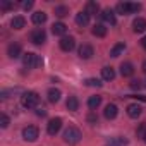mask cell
Listing matches in <instances>:
<instances>
[{
  "label": "cell",
  "instance_id": "cell-1",
  "mask_svg": "<svg viewBox=\"0 0 146 146\" xmlns=\"http://www.w3.org/2000/svg\"><path fill=\"white\" fill-rule=\"evenodd\" d=\"M81 137H83V134L78 127H67L64 131V141L67 144H78L81 141Z\"/></svg>",
  "mask_w": 146,
  "mask_h": 146
},
{
  "label": "cell",
  "instance_id": "cell-2",
  "mask_svg": "<svg viewBox=\"0 0 146 146\" xmlns=\"http://www.w3.org/2000/svg\"><path fill=\"white\" fill-rule=\"evenodd\" d=\"M23 64L28 67V69H36V67H41L43 65V60L40 55L33 53V52H28L23 55Z\"/></svg>",
  "mask_w": 146,
  "mask_h": 146
},
{
  "label": "cell",
  "instance_id": "cell-3",
  "mask_svg": "<svg viewBox=\"0 0 146 146\" xmlns=\"http://www.w3.org/2000/svg\"><path fill=\"white\" fill-rule=\"evenodd\" d=\"M21 103H23L24 108H36L38 103H40V96L35 91H28L21 96Z\"/></svg>",
  "mask_w": 146,
  "mask_h": 146
},
{
  "label": "cell",
  "instance_id": "cell-4",
  "mask_svg": "<svg viewBox=\"0 0 146 146\" xmlns=\"http://www.w3.org/2000/svg\"><path fill=\"white\" fill-rule=\"evenodd\" d=\"M141 11V4H134V2H119L117 4V12L125 16V14H134Z\"/></svg>",
  "mask_w": 146,
  "mask_h": 146
},
{
  "label": "cell",
  "instance_id": "cell-5",
  "mask_svg": "<svg viewBox=\"0 0 146 146\" xmlns=\"http://www.w3.org/2000/svg\"><path fill=\"white\" fill-rule=\"evenodd\" d=\"M29 40H31L35 45H41V43H45V40H46V33H45L41 28H36V29L31 31Z\"/></svg>",
  "mask_w": 146,
  "mask_h": 146
},
{
  "label": "cell",
  "instance_id": "cell-6",
  "mask_svg": "<svg viewBox=\"0 0 146 146\" xmlns=\"http://www.w3.org/2000/svg\"><path fill=\"white\" fill-rule=\"evenodd\" d=\"M38 136H40V131H38L36 125H28V127L23 129V137L26 141H36Z\"/></svg>",
  "mask_w": 146,
  "mask_h": 146
},
{
  "label": "cell",
  "instance_id": "cell-7",
  "mask_svg": "<svg viewBox=\"0 0 146 146\" xmlns=\"http://www.w3.org/2000/svg\"><path fill=\"white\" fill-rule=\"evenodd\" d=\"M58 45H60V48L64 52H72V50H74V46H76V40L72 38V36H64V38H60Z\"/></svg>",
  "mask_w": 146,
  "mask_h": 146
},
{
  "label": "cell",
  "instance_id": "cell-8",
  "mask_svg": "<svg viewBox=\"0 0 146 146\" xmlns=\"http://www.w3.org/2000/svg\"><path fill=\"white\" fill-rule=\"evenodd\" d=\"M60 127H62V119H60V117H55V119H52V120L48 122L46 132H48L50 136H55V134L60 131Z\"/></svg>",
  "mask_w": 146,
  "mask_h": 146
},
{
  "label": "cell",
  "instance_id": "cell-9",
  "mask_svg": "<svg viewBox=\"0 0 146 146\" xmlns=\"http://www.w3.org/2000/svg\"><path fill=\"white\" fill-rule=\"evenodd\" d=\"M21 52H23V48H21V45L19 43H11L9 46H7V55L11 57V58H17V57H21Z\"/></svg>",
  "mask_w": 146,
  "mask_h": 146
},
{
  "label": "cell",
  "instance_id": "cell-10",
  "mask_svg": "<svg viewBox=\"0 0 146 146\" xmlns=\"http://www.w3.org/2000/svg\"><path fill=\"white\" fill-rule=\"evenodd\" d=\"M102 19H103L105 23H108L110 26H113V24L117 23V17H115V12H113L112 9H105V11L102 12Z\"/></svg>",
  "mask_w": 146,
  "mask_h": 146
},
{
  "label": "cell",
  "instance_id": "cell-11",
  "mask_svg": "<svg viewBox=\"0 0 146 146\" xmlns=\"http://www.w3.org/2000/svg\"><path fill=\"white\" fill-rule=\"evenodd\" d=\"M117 113H119V108H117V105H113V103H108V105L105 107V112H103L105 119L112 120V119H115V117H117Z\"/></svg>",
  "mask_w": 146,
  "mask_h": 146
},
{
  "label": "cell",
  "instance_id": "cell-12",
  "mask_svg": "<svg viewBox=\"0 0 146 146\" xmlns=\"http://www.w3.org/2000/svg\"><path fill=\"white\" fill-rule=\"evenodd\" d=\"M76 24L81 26V28L88 26V24H90V14H88L86 11H81V12L76 16Z\"/></svg>",
  "mask_w": 146,
  "mask_h": 146
},
{
  "label": "cell",
  "instance_id": "cell-13",
  "mask_svg": "<svg viewBox=\"0 0 146 146\" xmlns=\"http://www.w3.org/2000/svg\"><path fill=\"white\" fill-rule=\"evenodd\" d=\"M132 29H134V33H144V31H146V19H144V17H137V19H134V23H132Z\"/></svg>",
  "mask_w": 146,
  "mask_h": 146
},
{
  "label": "cell",
  "instance_id": "cell-14",
  "mask_svg": "<svg viewBox=\"0 0 146 146\" xmlns=\"http://www.w3.org/2000/svg\"><path fill=\"white\" fill-rule=\"evenodd\" d=\"M120 74H122L124 78H131V76L134 74V65H132L131 62H124V64L120 65Z\"/></svg>",
  "mask_w": 146,
  "mask_h": 146
},
{
  "label": "cell",
  "instance_id": "cell-15",
  "mask_svg": "<svg viewBox=\"0 0 146 146\" xmlns=\"http://www.w3.org/2000/svg\"><path fill=\"white\" fill-rule=\"evenodd\" d=\"M26 26V19L23 16H14L12 21H11V28L12 29H23Z\"/></svg>",
  "mask_w": 146,
  "mask_h": 146
},
{
  "label": "cell",
  "instance_id": "cell-16",
  "mask_svg": "<svg viewBox=\"0 0 146 146\" xmlns=\"http://www.w3.org/2000/svg\"><path fill=\"white\" fill-rule=\"evenodd\" d=\"M52 33H53L55 36H62V38H64V35L67 33V26H65L64 23H55V24L52 26Z\"/></svg>",
  "mask_w": 146,
  "mask_h": 146
},
{
  "label": "cell",
  "instance_id": "cell-17",
  "mask_svg": "<svg viewBox=\"0 0 146 146\" xmlns=\"http://www.w3.org/2000/svg\"><path fill=\"white\" fill-rule=\"evenodd\" d=\"M93 53H95V50H93L91 45H81V48H79V57L81 58H91Z\"/></svg>",
  "mask_w": 146,
  "mask_h": 146
},
{
  "label": "cell",
  "instance_id": "cell-18",
  "mask_svg": "<svg viewBox=\"0 0 146 146\" xmlns=\"http://www.w3.org/2000/svg\"><path fill=\"white\" fill-rule=\"evenodd\" d=\"M141 112H143V108H141L139 105H136V103H131V105H127V115H129V117H132V119H137V117L141 115Z\"/></svg>",
  "mask_w": 146,
  "mask_h": 146
},
{
  "label": "cell",
  "instance_id": "cell-19",
  "mask_svg": "<svg viewBox=\"0 0 146 146\" xmlns=\"http://www.w3.org/2000/svg\"><path fill=\"white\" fill-rule=\"evenodd\" d=\"M65 107H67V110H70V112H76V110L79 108V100H78L76 96H69L67 102H65Z\"/></svg>",
  "mask_w": 146,
  "mask_h": 146
},
{
  "label": "cell",
  "instance_id": "cell-20",
  "mask_svg": "<svg viewBox=\"0 0 146 146\" xmlns=\"http://www.w3.org/2000/svg\"><path fill=\"white\" fill-rule=\"evenodd\" d=\"M102 78H103L105 81H112V79L115 78V70H113L112 67H103V69H102Z\"/></svg>",
  "mask_w": 146,
  "mask_h": 146
},
{
  "label": "cell",
  "instance_id": "cell-21",
  "mask_svg": "<svg viewBox=\"0 0 146 146\" xmlns=\"http://www.w3.org/2000/svg\"><path fill=\"white\" fill-rule=\"evenodd\" d=\"M31 19H33V23H35L36 26H41V24L46 21V14H45V12H35Z\"/></svg>",
  "mask_w": 146,
  "mask_h": 146
},
{
  "label": "cell",
  "instance_id": "cell-22",
  "mask_svg": "<svg viewBox=\"0 0 146 146\" xmlns=\"http://www.w3.org/2000/svg\"><path fill=\"white\" fill-rule=\"evenodd\" d=\"M93 35L98 36V38H103V36L107 35V28H105V24H95V26H93Z\"/></svg>",
  "mask_w": 146,
  "mask_h": 146
},
{
  "label": "cell",
  "instance_id": "cell-23",
  "mask_svg": "<svg viewBox=\"0 0 146 146\" xmlns=\"http://www.w3.org/2000/svg\"><path fill=\"white\" fill-rule=\"evenodd\" d=\"M58 100H60V91L55 90V88L48 90V102H50V103H57Z\"/></svg>",
  "mask_w": 146,
  "mask_h": 146
},
{
  "label": "cell",
  "instance_id": "cell-24",
  "mask_svg": "<svg viewBox=\"0 0 146 146\" xmlns=\"http://www.w3.org/2000/svg\"><path fill=\"white\" fill-rule=\"evenodd\" d=\"M100 105H102V96H90V100H88V107H90L91 110H96Z\"/></svg>",
  "mask_w": 146,
  "mask_h": 146
},
{
  "label": "cell",
  "instance_id": "cell-25",
  "mask_svg": "<svg viewBox=\"0 0 146 146\" xmlns=\"http://www.w3.org/2000/svg\"><path fill=\"white\" fill-rule=\"evenodd\" d=\"M98 11H100V5H98L96 2H93V0L86 4V12H88L90 16H91V14H98Z\"/></svg>",
  "mask_w": 146,
  "mask_h": 146
},
{
  "label": "cell",
  "instance_id": "cell-26",
  "mask_svg": "<svg viewBox=\"0 0 146 146\" xmlns=\"http://www.w3.org/2000/svg\"><path fill=\"white\" fill-rule=\"evenodd\" d=\"M124 50H125V43H117V45L110 50V55H112V57H119Z\"/></svg>",
  "mask_w": 146,
  "mask_h": 146
},
{
  "label": "cell",
  "instance_id": "cell-27",
  "mask_svg": "<svg viewBox=\"0 0 146 146\" xmlns=\"http://www.w3.org/2000/svg\"><path fill=\"white\" fill-rule=\"evenodd\" d=\"M125 144H127V139L124 137H113L107 143V146H125Z\"/></svg>",
  "mask_w": 146,
  "mask_h": 146
},
{
  "label": "cell",
  "instance_id": "cell-28",
  "mask_svg": "<svg viewBox=\"0 0 146 146\" xmlns=\"http://www.w3.org/2000/svg\"><path fill=\"white\" fill-rule=\"evenodd\" d=\"M69 14V7H65V5H57L55 7V16L57 17H65Z\"/></svg>",
  "mask_w": 146,
  "mask_h": 146
},
{
  "label": "cell",
  "instance_id": "cell-29",
  "mask_svg": "<svg viewBox=\"0 0 146 146\" xmlns=\"http://www.w3.org/2000/svg\"><path fill=\"white\" fill-rule=\"evenodd\" d=\"M0 9L2 11H11V9H14V4L9 2V0H0Z\"/></svg>",
  "mask_w": 146,
  "mask_h": 146
},
{
  "label": "cell",
  "instance_id": "cell-30",
  "mask_svg": "<svg viewBox=\"0 0 146 146\" xmlns=\"http://www.w3.org/2000/svg\"><path fill=\"white\" fill-rule=\"evenodd\" d=\"M9 124H11V119H9L5 113H2V115H0V125H2V129L9 127Z\"/></svg>",
  "mask_w": 146,
  "mask_h": 146
},
{
  "label": "cell",
  "instance_id": "cell-31",
  "mask_svg": "<svg viewBox=\"0 0 146 146\" xmlns=\"http://www.w3.org/2000/svg\"><path fill=\"white\" fill-rule=\"evenodd\" d=\"M86 84H88V86H96V88H100L103 83H102L100 79H86Z\"/></svg>",
  "mask_w": 146,
  "mask_h": 146
},
{
  "label": "cell",
  "instance_id": "cell-32",
  "mask_svg": "<svg viewBox=\"0 0 146 146\" xmlns=\"http://www.w3.org/2000/svg\"><path fill=\"white\" fill-rule=\"evenodd\" d=\"M131 88H132V90H139V88H141V81H139V79L131 81Z\"/></svg>",
  "mask_w": 146,
  "mask_h": 146
},
{
  "label": "cell",
  "instance_id": "cell-33",
  "mask_svg": "<svg viewBox=\"0 0 146 146\" xmlns=\"http://www.w3.org/2000/svg\"><path fill=\"white\" fill-rule=\"evenodd\" d=\"M23 7H24V11H29V9L33 7V2H31V0H29V2H24V4H23Z\"/></svg>",
  "mask_w": 146,
  "mask_h": 146
},
{
  "label": "cell",
  "instance_id": "cell-34",
  "mask_svg": "<svg viewBox=\"0 0 146 146\" xmlns=\"http://www.w3.org/2000/svg\"><path fill=\"white\" fill-rule=\"evenodd\" d=\"M132 98H136V100H141V102H146V96H144V95H134Z\"/></svg>",
  "mask_w": 146,
  "mask_h": 146
},
{
  "label": "cell",
  "instance_id": "cell-35",
  "mask_svg": "<svg viewBox=\"0 0 146 146\" xmlns=\"http://www.w3.org/2000/svg\"><path fill=\"white\" fill-rule=\"evenodd\" d=\"M36 113H38V115H41V117H43V115H45V113H46V112H45V110H43V108H38V110H36Z\"/></svg>",
  "mask_w": 146,
  "mask_h": 146
},
{
  "label": "cell",
  "instance_id": "cell-36",
  "mask_svg": "<svg viewBox=\"0 0 146 146\" xmlns=\"http://www.w3.org/2000/svg\"><path fill=\"white\" fill-rule=\"evenodd\" d=\"M141 45H143V48H144V50H146V36H144V38H143V40H141Z\"/></svg>",
  "mask_w": 146,
  "mask_h": 146
},
{
  "label": "cell",
  "instance_id": "cell-37",
  "mask_svg": "<svg viewBox=\"0 0 146 146\" xmlns=\"http://www.w3.org/2000/svg\"><path fill=\"white\" fill-rule=\"evenodd\" d=\"M143 70H144V72H146V60H144V62H143Z\"/></svg>",
  "mask_w": 146,
  "mask_h": 146
},
{
  "label": "cell",
  "instance_id": "cell-38",
  "mask_svg": "<svg viewBox=\"0 0 146 146\" xmlns=\"http://www.w3.org/2000/svg\"><path fill=\"white\" fill-rule=\"evenodd\" d=\"M143 139H144V143H146V134H144V137H143Z\"/></svg>",
  "mask_w": 146,
  "mask_h": 146
}]
</instances>
